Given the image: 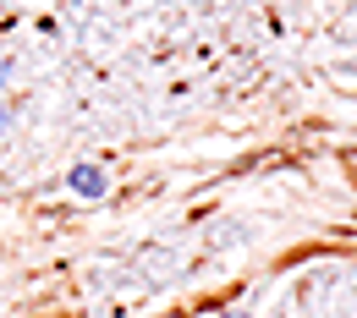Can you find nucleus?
I'll return each mask as SVG.
<instances>
[{"label": "nucleus", "mask_w": 357, "mask_h": 318, "mask_svg": "<svg viewBox=\"0 0 357 318\" xmlns=\"http://www.w3.org/2000/svg\"><path fill=\"white\" fill-rule=\"evenodd\" d=\"M72 192H77V198H99V192H105V170H99V165H77V170H72Z\"/></svg>", "instance_id": "nucleus-1"}, {"label": "nucleus", "mask_w": 357, "mask_h": 318, "mask_svg": "<svg viewBox=\"0 0 357 318\" xmlns=\"http://www.w3.org/2000/svg\"><path fill=\"white\" fill-rule=\"evenodd\" d=\"M6 83H11V61L0 55V88H6Z\"/></svg>", "instance_id": "nucleus-2"}, {"label": "nucleus", "mask_w": 357, "mask_h": 318, "mask_svg": "<svg viewBox=\"0 0 357 318\" xmlns=\"http://www.w3.org/2000/svg\"><path fill=\"white\" fill-rule=\"evenodd\" d=\"M6 127H11V110H0V137H6Z\"/></svg>", "instance_id": "nucleus-3"}, {"label": "nucleus", "mask_w": 357, "mask_h": 318, "mask_svg": "<svg viewBox=\"0 0 357 318\" xmlns=\"http://www.w3.org/2000/svg\"><path fill=\"white\" fill-rule=\"evenodd\" d=\"M231 318H248V313H231Z\"/></svg>", "instance_id": "nucleus-4"}]
</instances>
